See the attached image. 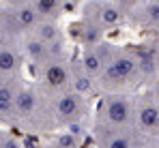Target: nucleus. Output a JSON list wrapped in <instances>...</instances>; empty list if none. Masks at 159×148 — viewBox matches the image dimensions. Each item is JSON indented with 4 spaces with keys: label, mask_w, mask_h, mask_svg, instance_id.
Wrapping results in <instances>:
<instances>
[{
    "label": "nucleus",
    "mask_w": 159,
    "mask_h": 148,
    "mask_svg": "<svg viewBox=\"0 0 159 148\" xmlns=\"http://www.w3.org/2000/svg\"><path fill=\"white\" fill-rule=\"evenodd\" d=\"M93 140L97 148H142L146 137L133 129H112V127H93Z\"/></svg>",
    "instance_id": "nucleus-5"
},
{
    "label": "nucleus",
    "mask_w": 159,
    "mask_h": 148,
    "mask_svg": "<svg viewBox=\"0 0 159 148\" xmlns=\"http://www.w3.org/2000/svg\"><path fill=\"white\" fill-rule=\"evenodd\" d=\"M34 34L39 41H43L45 45H56V43H62L65 41V30L62 26L58 24V20H50V17H43L39 24L34 26V30L30 32Z\"/></svg>",
    "instance_id": "nucleus-15"
},
{
    "label": "nucleus",
    "mask_w": 159,
    "mask_h": 148,
    "mask_svg": "<svg viewBox=\"0 0 159 148\" xmlns=\"http://www.w3.org/2000/svg\"><path fill=\"white\" fill-rule=\"evenodd\" d=\"M148 92H151V97L159 103V75L153 79V86H151V90H148Z\"/></svg>",
    "instance_id": "nucleus-22"
},
{
    "label": "nucleus",
    "mask_w": 159,
    "mask_h": 148,
    "mask_svg": "<svg viewBox=\"0 0 159 148\" xmlns=\"http://www.w3.org/2000/svg\"><path fill=\"white\" fill-rule=\"evenodd\" d=\"M50 110H52V118L56 127L62 129H71L84 123V118L88 116L90 110V99L82 97L78 92H73L71 88L56 92L50 97Z\"/></svg>",
    "instance_id": "nucleus-3"
},
{
    "label": "nucleus",
    "mask_w": 159,
    "mask_h": 148,
    "mask_svg": "<svg viewBox=\"0 0 159 148\" xmlns=\"http://www.w3.org/2000/svg\"><path fill=\"white\" fill-rule=\"evenodd\" d=\"M142 148H157V146H153V144H151V140H146V142L142 144Z\"/></svg>",
    "instance_id": "nucleus-26"
},
{
    "label": "nucleus",
    "mask_w": 159,
    "mask_h": 148,
    "mask_svg": "<svg viewBox=\"0 0 159 148\" xmlns=\"http://www.w3.org/2000/svg\"><path fill=\"white\" fill-rule=\"evenodd\" d=\"M157 43H159V41H157Z\"/></svg>",
    "instance_id": "nucleus-29"
},
{
    "label": "nucleus",
    "mask_w": 159,
    "mask_h": 148,
    "mask_svg": "<svg viewBox=\"0 0 159 148\" xmlns=\"http://www.w3.org/2000/svg\"><path fill=\"white\" fill-rule=\"evenodd\" d=\"M65 2V7H71V4H75V2H80V0H62Z\"/></svg>",
    "instance_id": "nucleus-27"
},
{
    "label": "nucleus",
    "mask_w": 159,
    "mask_h": 148,
    "mask_svg": "<svg viewBox=\"0 0 159 148\" xmlns=\"http://www.w3.org/2000/svg\"><path fill=\"white\" fill-rule=\"evenodd\" d=\"M82 15L97 22L103 30H116L127 22V13L120 11L112 0H88L82 7Z\"/></svg>",
    "instance_id": "nucleus-6"
},
{
    "label": "nucleus",
    "mask_w": 159,
    "mask_h": 148,
    "mask_svg": "<svg viewBox=\"0 0 159 148\" xmlns=\"http://www.w3.org/2000/svg\"><path fill=\"white\" fill-rule=\"evenodd\" d=\"M50 144H52L54 148H80L82 146V137H80L78 133L65 129V131H60V133H54Z\"/></svg>",
    "instance_id": "nucleus-19"
},
{
    "label": "nucleus",
    "mask_w": 159,
    "mask_h": 148,
    "mask_svg": "<svg viewBox=\"0 0 159 148\" xmlns=\"http://www.w3.org/2000/svg\"><path fill=\"white\" fill-rule=\"evenodd\" d=\"M22 77H0V123L15 124V95Z\"/></svg>",
    "instance_id": "nucleus-9"
},
{
    "label": "nucleus",
    "mask_w": 159,
    "mask_h": 148,
    "mask_svg": "<svg viewBox=\"0 0 159 148\" xmlns=\"http://www.w3.org/2000/svg\"><path fill=\"white\" fill-rule=\"evenodd\" d=\"M37 73V86L43 95L54 97L60 90L69 88L71 82V62L69 58H56V60H45L43 65L34 67Z\"/></svg>",
    "instance_id": "nucleus-4"
},
{
    "label": "nucleus",
    "mask_w": 159,
    "mask_h": 148,
    "mask_svg": "<svg viewBox=\"0 0 159 148\" xmlns=\"http://www.w3.org/2000/svg\"><path fill=\"white\" fill-rule=\"evenodd\" d=\"M140 82H144V77H142L140 65L135 60V54L131 52V47H118L116 45L101 77L97 79L99 90H103V92L127 90V88L138 86Z\"/></svg>",
    "instance_id": "nucleus-1"
},
{
    "label": "nucleus",
    "mask_w": 159,
    "mask_h": 148,
    "mask_svg": "<svg viewBox=\"0 0 159 148\" xmlns=\"http://www.w3.org/2000/svg\"><path fill=\"white\" fill-rule=\"evenodd\" d=\"M73 34L78 39V43L82 47H90V45H97L101 41H106V30L97 22L88 20V17H80V22H75L73 26Z\"/></svg>",
    "instance_id": "nucleus-12"
},
{
    "label": "nucleus",
    "mask_w": 159,
    "mask_h": 148,
    "mask_svg": "<svg viewBox=\"0 0 159 148\" xmlns=\"http://www.w3.org/2000/svg\"><path fill=\"white\" fill-rule=\"evenodd\" d=\"M20 49L24 54V60L30 62L32 67H39L48 60V45L43 41H39L34 34H24V39L20 41Z\"/></svg>",
    "instance_id": "nucleus-13"
},
{
    "label": "nucleus",
    "mask_w": 159,
    "mask_h": 148,
    "mask_svg": "<svg viewBox=\"0 0 159 148\" xmlns=\"http://www.w3.org/2000/svg\"><path fill=\"white\" fill-rule=\"evenodd\" d=\"M153 60H155V69H157V75H159V43L153 47Z\"/></svg>",
    "instance_id": "nucleus-23"
},
{
    "label": "nucleus",
    "mask_w": 159,
    "mask_h": 148,
    "mask_svg": "<svg viewBox=\"0 0 159 148\" xmlns=\"http://www.w3.org/2000/svg\"><path fill=\"white\" fill-rule=\"evenodd\" d=\"M24 62V54L17 43L0 45V77H22Z\"/></svg>",
    "instance_id": "nucleus-10"
},
{
    "label": "nucleus",
    "mask_w": 159,
    "mask_h": 148,
    "mask_svg": "<svg viewBox=\"0 0 159 148\" xmlns=\"http://www.w3.org/2000/svg\"><path fill=\"white\" fill-rule=\"evenodd\" d=\"M13 9H15V17H17V22H20V28H22L26 34H28V32H32L34 26L43 20L41 13L37 11V7H34L30 0H24V2L15 4Z\"/></svg>",
    "instance_id": "nucleus-17"
},
{
    "label": "nucleus",
    "mask_w": 159,
    "mask_h": 148,
    "mask_svg": "<svg viewBox=\"0 0 159 148\" xmlns=\"http://www.w3.org/2000/svg\"><path fill=\"white\" fill-rule=\"evenodd\" d=\"M129 15L142 30H153L159 34V0H142Z\"/></svg>",
    "instance_id": "nucleus-11"
},
{
    "label": "nucleus",
    "mask_w": 159,
    "mask_h": 148,
    "mask_svg": "<svg viewBox=\"0 0 159 148\" xmlns=\"http://www.w3.org/2000/svg\"><path fill=\"white\" fill-rule=\"evenodd\" d=\"M69 88H71L73 92L82 95V97H86V99H90L97 90H99L97 79H95L93 75L86 73L78 62H75V65H71V82H69Z\"/></svg>",
    "instance_id": "nucleus-14"
},
{
    "label": "nucleus",
    "mask_w": 159,
    "mask_h": 148,
    "mask_svg": "<svg viewBox=\"0 0 159 148\" xmlns=\"http://www.w3.org/2000/svg\"><path fill=\"white\" fill-rule=\"evenodd\" d=\"M37 11L41 13V17H50V20H60L62 11H65V2L62 0H30Z\"/></svg>",
    "instance_id": "nucleus-18"
},
{
    "label": "nucleus",
    "mask_w": 159,
    "mask_h": 148,
    "mask_svg": "<svg viewBox=\"0 0 159 148\" xmlns=\"http://www.w3.org/2000/svg\"><path fill=\"white\" fill-rule=\"evenodd\" d=\"M0 148H24L22 140L17 135H13L11 131L0 129Z\"/></svg>",
    "instance_id": "nucleus-20"
},
{
    "label": "nucleus",
    "mask_w": 159,
    "mask_h": 148,
    "mask_svg": "<svg viewBox=\"0 0 159 148\" xmlns=\"http://www.w3.org/2000/svg\"><path fill=\"white\" fill-rule=\"evenodd\" d=\"M135 129L146 140H159V103L148 95L135 97Z\"/></svg>",
    "instance_id": "nucleus-7"
},
{
    "label": "nucleus",
    "mask_w": 159,
    "mask_h": 148,
    "mask_svg": "<svg viewBox=\"0 0 159 148\" xmlns=\"http://www.w3.org/2000/svg\"><path fill=\"white\" fill-rule=\"evenodd\" d=\"M114 47L116 45H112L107 41H101V43L90 45V47H82L78 65L88 75H93L95 79H99L101 73H103V69H106L107 60H110V56H112V52H114Z\"/></svg>",
    "instance_id": "nucleus-8"
},
{
    "label": "nucleus",
    "mask_w": 159,
    "mask_h": 148,
    "mask_svg": "<svg viewBox=\"0 0 159 148\" xmlns=\"http://www.w3.org/2000/svg\"><path fill=\"white\" fill-rule=\"evenodd\" d=\"M0 26L4 28L9 41L20 45V41L24 39L26 32L20 28V22H17V17H15V9H13L11 4H2V7H0Z\"/></svg>",
    "instance_id": "nucleus-16"
},
{
    "label": "nucleus",
    "mask_w": 159,
    "mask_h": 148,
    "mask_svg": "<svg viewBox=\"0 0 159 148\" xmlns=\"http://www.w3.org/2000/svg\"><path fill=\"white\" fill-rule=\"evenodd\" d=\"M112 2H114L120 11H125V13L129 15V13H131V11L140 4V2H142V0H112Z\"/></svg>",
    "instance_id": "nucleus-21"
},
{
    "label": "nucleus",
    "mask_w": 159,
    "mask_h": 148,
    "mask_svg": "<svg viewBox=\"0 0 159 148\" xmlns=\"http://www.w3.org/2000/svg\"><path fill=\"white\" fill-rule=\"evenodd\" d=\"M4 4H11V7H15V4H20V2H24V0H2Z\"/></svg>",
    "instance_id": "nucleus-25"
},
{
    "label": "nucleus",
    "mask_w": 159,
    "mask_h": 148,
    "mask_svg": "<svg viewBox=\"0 0 159 148\" xmlns=\"http://www.w3.org/2000/svg\"><path fill=\"white\" fill-rule=\"evenodd\" d=\"M4 43H11V41H9V37H7V32H4V28L0 26V45H4Z\"/></svg>",
    "instance_id": "nucleus-24"
},
{
    "label": "nucleus",
    "mask_w": 159,
    "mask_h": 148,
    "mask_svg": "<svg viewBox=\"0 0 159 148\" xmlns=\"http://www.w3.org/2000/svg\"><path fill=\"white\" fill-rule=\"evenodd\" d=\"M95 124L112 129H133L135 127V97L123 90L103 92L97 107Z\"/></svg>",
    "instance_id": "nucleus-2"
},
{
    "label": "nucleus",
    "mask_w": 159,
    "mask_h": 148,
    "mask_svg": "<svg viewBox=\"0 0 159 148\" xmlns=\"http://www.w3.org/2000/svg\"><path fill=\"white\" fill-rule=\"evenodd\" d=\"M41 148H54L52 144H50V142H48V144H45V146H41Z\"/></svg>",
    "instance_id": "nucleus-28"
}]
</instances>
